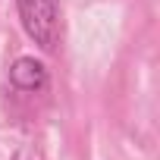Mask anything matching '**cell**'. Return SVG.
Masks as SVG:
<instances>
[{
	"mask_svg": "<svg viewBox=\"0 0 160 160\" xmlns=\"http://www.w3.org/2000/svg\"><path fill=\"white\" fill-rule=\"evenodd\" d=\"M19 22L25 35L41 50H57L60 44V0H16Z\"/></svg>",
	"mask_w": 160,
	"mask_h": 160,
	"instance_id": "1",
	"label": "cell"
},
{
	"mask_svg": "<svg viewBox=\"0 0 160 160\" xmlns=\"http://www.w3.org/2000/svg\"><path fill=\"white\" fill-rule=\"evenodd\" d=\"M10 82H13V88H19V91H41V88L47 85V69H44V63L35 60V57H19V60L10 66Z\"/></svg>",
	"mask_w": 160,
	"mask_h": 160,
	"instance_id": "2",
	"label": "cell"
}]
</instances>
